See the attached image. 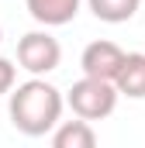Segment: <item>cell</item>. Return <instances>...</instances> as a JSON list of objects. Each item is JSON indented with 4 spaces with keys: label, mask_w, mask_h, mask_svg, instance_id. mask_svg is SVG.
Listing matches in <instances>:
<instances>
[{
    "label": "cell",
    "mask_w": 145,
    "mask_h": 148,
    "mask_svg": "<svg viewBox=\"0 0 145 148\" xmlns=\"http://www.w3.org/2000/svg\"><path fill=\"white\" fill-rule=\"evenodd\" d=\"M114 86H117L121 97L145 100V52H128L124 55V66L114 79Z\"/></svg>",
    "instance_id": "cell-6"
},
{
    "label": "cell",
    "mask_w": 145,
    "mask_h": 148,
    "mask_svg": "<svg viewBox=\"0 0 145 148\" xmlns=\"http://www.w3.org/2000/svg\"><path fill=\"white\" fill-rule=\"evenodd\" d=\"M52 148H97V134L90 121H62L52 134Z\"/></svg>",
    "instance_id": "cell-7"
},
{
    "label": "cell",
    "mask_w": 145,
    "mask_h": 148,
    "mask_svg": "<svg viewBox=\"0 0 145 148\" xmlns=\"http://www.w3.org/2000/svg\"><path fill=\"white\" fill-rule=\"evenodd\" d=\"M62 107H66V97L52 83H45L38 76H31L28 83H21L10 93V103H7L10 124L21 134H28V138H41V134L55 131L59 117H62Z\"/></svg>",
    "instance_id": "cell-1"
},
{
    "label": "cell",
    "mask_w": 145,
    "mask_h": 148,
    "mask_svg": "<svg viewBox=\"0 0 145 148\" xmlns=\"http://www.w3.org/2000/svg\"><path fill=\"white\" fill-rule=\"evenodd\" d=\"M14 79H17V69H14V62L0 55V97H3V93H14Z\"/></svg>",
    "instance_id": "cell-9"
},
{
    "label": "cell",
    "mask_w": 145,
    "mask_h": 148,
    "mask_svg": "<svg viewBox=\"0 0 145 148\" xmlns=\"http://www.w3.org/2000/svg\"><path fill=\"white\" fill-rule=\"evenodd\" d=\"M124 55H128V52H121V48H117L114 41H107V38L90 41V45L83 48V55H79L83 76H90V79H104V83H114L117 73H121V66H124Z\"/></svg>",
    "instance_id": "cell-4"
},
{
    "label": "cell",
    "mask_w": 145,
    "mask_h": 148,
    "mask_svg": "<svg viewBox=\"0 0 145 148\" xmlns=\"http://www.w3.org/2000/svg\"><path fill=\"white\" fill-rule=\"evenodd\" d=\"M0 41H3V31H0Z\"/></svg>",
    "instance_id": "cell-10"
},
{
    "label": "cell",
    "mask_w": 145,
    "mask_h": 148,
    "mask_svg": "<svg viewBox=\"0 0 145 148\" xmlns=\"http://www.w3.org/2000/svg\"><path fill=\"white\" fill-rule=\"evenodd\" d=\"M117 97H121V93H117L114 83L83 76L79 83H72V90L66 93V103L72 107V114H76L79 121H104V117L114 114Z\"/></svg>",
    "instance_id": "cell-2"
},
{
    "label": "cell",
    "mask_w": 145,
    "mask_h": 148,
    "mask_svg": "<svg viewBox=\"0 0 145 148\" xmlns=\"http://www.w3.org/2000/svg\"><path fill=\"white\" fill-rule=\"evenodd\" d=\"M86 3H90L93 17H97V21H107V24H124V21H131V17L138 14V7H142V0H86Z\"/></svg>",
    "instance_id": "cell-8"
},
{
    "label": "cell",
    "mask_w": 145,
    "mask_h": 148,
    "mask_svg": "<svg viewBox=\"0 0 145 148\" xmlns=\"http://www.w3.org/2000/svg\"><path fill=\"white\" fill-rule=\"evenodd\" d=\"M59 62H62L59 38H52L48 31H28V35H21V41H17V66L21 69H28L31 76L41 79L45 73L59 69Z\"/></svg>",
    "instance_id": "cell-3"
},
{
    "label": "cell",
    "mask_w": 145,
    "mask_h": 148,
    "mask_svg": "<svg viewBox=\"0 0 145 148\" xmlns=\"http://www.w3.org/2000/svg\"><path fill=\"white\" fill-rule=\"evenodd\" d=\"M28 14L45 28H62L79 14V0H24Z\"/></svg>",
    "instance_id": "cell-5"
}]
</instances>
